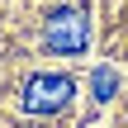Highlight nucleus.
Listing matches in <instances>:
<instances>
[{"label":"nucleus","mask_w":128,"mask_h":128,"mask_svg":"<svg viewBox=\"0 0 128 128\" xmlns=\"http://www.w3.org/2000/svg\"><path fill=\"white\" fill-rule=\"evenodd\" d=\"M43 43H48V52H57V57H81L86 43H90L86 10H76V5L52 10V14L43 19Z\"/></svg>","instance_id":"nucleus-1"},{"label":"nucleus","mask_w":128,"mask_h":128,"mask_svg":"<svg viewBox=\"0 0 128 128\" xmlns=\"http://www.w3.org/2000/svg\"><path fill=\"white\" fill-rule=\"evenodd\" d=\"M71 95H76L71 76H62V71H38V76H28V81H24L19 104H24L28 114H57V109H66V100H71Z\"/></svg>","instance_id":"nucleus-2"},{"label":"nucleus","mask_w":128,"mask_h":128,"mask_svg":"<svg viewBox=\"0 0 128 128\" xmlns=\"http://www.w3.org/2000/svg\"><path fill=\"white\" fill-rule=\"evenodd\" d=\"M90 90H95V100H114V90H119V71H109V66H95V76H90Z\"/></svg>","instance_id":"nucleus-3"}]
</instances>
